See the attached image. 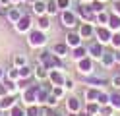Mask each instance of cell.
Returning <instances> with one entry per match:
<instances>
[{
    "mask_svg": "<svg viewBox=\"0 0 120 116\" xmlns=\"http://www.w3.org/2000/svg\"><path fill=\"white\" fill-rule=\"evenodd\" d=\"M39 62L49 68V70H64V64H62V58H58L52 50H43L39 54Z\"/></svg>",
    "mask_w": 120,
    "mask_h": 116,
    "instance_id": "1",
    "label": "cell"
},
{
    "mask_svg": "<svg viewBox=\"0 0 120 116\" xmlns=\"http://www.w3.org/2000/svg\"><path fill=\"white\" fill-rule=\"evenodd\" d=\"M27 43H29L31 49H43V46H47L49 37H47L45 31H41L39 27H37V29H31L27 33Z\"/></svg>",
    "mask_w": 120,
    "mask_h": 116,
    "instance_id": "2",
    "label": "cell"
},
{
    "mask_svg": "<svg viewBox=\"0 0 120 116\" xmlns=\"http://www.w3.org/2000/svg\"><path fill=\"white\" fill-rule=\"evenodd\" d=\"M41 87H43L41 81H37L35 85H29V87H25L23 91H21V103H23V106L39 105V103H37V93H39Z\"/></svg>",
    "mask_w": 120,
    "mask_h": 116,
    "instance_id": "3",
    "label": "cell"
},
{
    "mask_svg": "<svg viewBox=\"0 0 120 116\" xmlns=\"http://www.w3.org/2000/svg\"><path fill=\"white\" fill-rule=\"evenodd\" d=\"M76 14H78V18L83 23H93V25H97V14L91 10L89 4H79L76 8Z\"/></svg>",
    "mask_w": 120,
    "mask_h": 116,
    "instance_id": "4",
    "label": "cell"
},
{
    "mask_svg": "<svg viewBox=\"0 0 120 116\" xmlns=\"http://www.w3.org/2000/svg\"><path fill=\"white\" fill-rule=\"evenodd\" d=\"M60 21H62V25H64L66 29H74V27L79 25V18H78V14L74 12L72 8L60 12Z\"/></svg>",
    "mask_w": 120,
    "mask_h": 116,
    "instance_id": "5",
    "label": "cell"
},
{
    "mask_svg": "<svg viewBox=\"0 0 120 116\" xmlns=\"http://www.w3.org/2000/svg\"><path fill=\"white\" fill-rule=\"evenodd\" d=\"M14 27H16V31L18 33H29V31L33 29V19H31V15L29 14H21V18L14 23Z\"/></svg>",
    "mask_w": 120,
    "mask_h": 116,
    "instance_id": "6",
    "label": "cell"
},
{
    "mask_svg": "<svg viewBox=\"0 0 120 116\" xmlns=\"http://www.w3.org/2000/svg\"><path fill=\"white\" fill-rule=\"evenodd\" d=\"M95 39L103 45H110L112 31L109 29V25H95Z\"/></svg>",
    "mask_w": 120,
    "mask_h": 116,
    "instance_id": "7",
    "label": "cell"
},
{
    "mask_svg": "<svg viewBox=\"0 0 120 116\" xmlns=\"http://www.w3.org/2000/svg\"><path fill=\"white\" fill-rule=\"evenodd\" d=\"M66 110L70 114H79L83 110V103H81V99L74 97V95H68L66 97Z\"/></svg>",
    "mask_w": 120,
    "mask_h": 116,
    "instance_id": "8",
    "label": "cell"
},
{
    "mask_svg": "<svg viewBox=\"0 0 120 116\" xmlns=\"http://www.w3.org/2000/svg\"><path fill=\"white\" fill-rule=\"evenodd\" d=\"M76 64H78V72H79L81 75H91V74H93L95 60H93L91 56H85V58H81V60H78V62H76Z\"/></svg>",
    "mask_w": 120,
    "mask_h": 116,
    "instance_id": "9",
    "label": "cell"
},
{
    "mask_svg": "<svg viewBox=\"0 0 120 116\" xmlns=\"http://www.w3.org/2000/svg\"><path fill=\"white\" fill-rule=\"evenodd\" d=\"M103 54H105V45L99 43L97 39H95L93 43H89V45H87V56H91L93 60H101Z\"/></svg>",
    "mask_w": 120,
    "mask_h": 116,
    "instance_id": "10",
    "label": "cell"
},
{
    "mask_svg": "<svg viewBox=\"0 0 120 116\" xmlns=\"http://www.w3.org/2000/svg\"><path fill=\"white\" fill-rule=\"evenodd\" d=\"M78 33L81 39H95V25L93 23H83L81 21L78 25Z\"/></svg>",
    "mask_w": 120,
    "mask_h": 116,
    "instance_id": "11",
    "label": "cell"
},
{
    "mask_svg": "<svg viewBox=\"0 0 120 116\" xmlns=\"http://www.w3.org/2000/svg\"><path fill=\"white\" fill-rule=\"evenodd\" d=\"M66 45L70 46V49H76V46H79V45H83V39L79 37V33L78 31H74V29H70L68 31V35H66V41H64Z\"/></svg>",
    "mask_w": 120,
    "mask_h": 116,
    "instance_id": "12",
    "label": "cell"
},
{
    "mask_svg": "<svg viewBox=\"0 0 120 116\" xmlns=\"http://www.w3.org/2000/svg\"><path fill=\"white\" fill-rule=\"evenodd\" d=\"M64 79H66V75L62 70H49V81L52 87L54 85H64Z\"/></svg>",
    "mask_w": 120,
    "mask_h": 116,
    "instance_id": "13",
    "label": "cell"
},
{
    "mask_svg": "<svg viewBox=\"0 0 120 116\" xmlns=\"http://www.w3.org/2000/svg\"><path fill=\"white\" fill-rule=\"evenodd\" d=\"M33 77H35L37 81H41V83L47 81L49 79V68H45L41 62H39L37 66H33Z\"/></svg>",
    "mask_w": 120,
    "mask_h": 116,
    "instance_id": "14",
    "label": "cell"
},
{
    "mask_svg": "<svg viewBox=\"0 0 120 116\" xmlns=\"http://www.w3.org/2000/svg\"><path fill=\"white\" fill-rule=\"evenodd\" d=\"M50 50L54 52L58 58H62V60H64L66 56H70V50H72V49H70V46L66 45V43H54V46H52Z\"/></svg>",
    "mask_w": 120,
    "mask_h": 116,
    "instance_id": "15",
    "label": "cell"
},
{
    "mask_svg": "<svg viewBox=\"0 0 120 116\" xmlns=\"http://www.w3.org/2000/svg\"><path fill=\"white\" fill-rule=\"evenodd\" d=\"M18 103H19V101L16 99V95H4V97H0V108L6 110V112H8L14 105H18Z\"/></svg>",
    "mask_w": 120,
    "mask_h": 116,
    "instance_id": "16",
    "label": "cell"
},
{
    "mask_svg": "<svg viewBox=\"0 0 120 116\" xmlns=\"http://www.w3.org/2000/svg\"><path fill=\"white\" fill-rule=\"evenodd\" d=\"M85 83L89 85V87H97V89H103L105 85H107L109 81L107 79H103V77H97V75H85Z\"/></svg>",
    "mask_w": 120,
    "mask_h": 116,
    "instance_id": "17",
    "label": "cell"
},
{
    "mask_svg": "<svg viewBox=\"0 0 120 116\" xmlns=\"http://www.w3.org/2000/svg\"><path fill=\"white\" fill-rule=\"evenodd\" d=\"M87 56V45H79V46H76V49H72L70 50V58L72 60H81V58H85Z\"/></svg>",
    "mask_w": 120,
    "mask_h": 116,
    "instance_id": "18",
    "label": "cell"
},
{
    "mask_svg": "<svg viewBox=\"0 0 120 116\" xmlns=\"http://www.w3.org/2000/svg\"><path fill=\"white\" fill-rule=\"evenodd\" d=\"M101 64L105 66V68H112L116 64V60H114V50H105V54L101 56Z\"/></svg>",
    "mask_w": 120,
    "mask_h": 116,
    "instance_id": "19",
    "label": "cell"
},
{
    "mask_svg": "<svg viewBox=\"0 0 120 116\" xmlns=\"http://www.w3.org/2000/svg\"><path fill=\"white\" fill-rule=\"evenodd\" d=\"M103 89H97V87H87L83 91V99H85V103H93V101L99 99V93Z\"/></svg>",
    "mask_w": 120,
    "mask_h": 116,
    "instance_id": "20",
    "label": "cell"
},
{
    "mask_svg": "<svg viewBox=\"0 0 120 116\" xmlns=\"http://www.w3.org/2000/svg\"><path fill=\"white\" fill-rule=\"evenodd\" d=\"M31 12L39 18V15H45L47 14V2L45 0H37V2H33L31 4Z\"/></svg>",
    "mask_w": 120,
    "mask_h": 116,
    "instance_id": "21",
    "label": "cell"
},
{
    "mask_svg": "<svg viewBox=\"0 0 120 116\" xmlns=\"http://www.w3.org/2000/svg\"><path fill=\"white\" fill-rule=\"evenodd\" d=\"M107 25H109V29L112 31V33L120 31V15L112 12V14H110V18H109V23H107Z\"/></svg>",
    "mask_w": 120,
    "mask_h": 116,
    "instance_id": "22",
    "label": "cell"
},
{
    "mask_svg": "<svg viewBox=\"0 0 120 116\" xmlns=\"http://www.w3.org/2000/svg\"><path fill=\"white\" fill-rule=\"evenodd\" d=\"M21 14H23V12H21L19 8H16V6H10V10H8V18H6V19H8L10 23H16V21L21 18Z\"/></svg>",
    "mask_w": 120,
    "mask_h": 116,
    "instance_id": "23",
    "label": "cell"
},
{
    "mask_svg": "<svg viewBox=\"0 0 120 116\" xmlns=\"http://www.w3.org/2000/svg\"><path fill=\"white\" fill-rule=\"evenodd\" d=\"M83 110L87 112V114H91V116H97L101 112V105L97 103V101H93V103H85V108Z\"/></svg>",
    "mask_w": 120,
    "mask_h": 116,
    "instance_id": "24",
    "label": "cell"
},
{
    "mask_svg": "<svg viewBox=\"0 0 120 116\" xmlns=\"http://www.w3.org/2000/svg\"><path fill=\"white\" fill-rule=\"evenodd\" d=\"M50 15L49 14H45V15H39V29L41 31H45V33H47V31L50 29Z\"/></svg>",
    "mask_w": 120,
    "mask_h": 116,
    "instance_id": "25",
    "label": "cell"
},
{
    "mask_svg": "<svg viewBox=\"0 0 120 116\" xmlns=\"http://www.w3.org/2000/svg\"><path fill=\"white\" fill-rule=\"evenodd\" d=\"M8 116H25V106L18 103V105H14L10 110H8Z\"/></svg>",
    "mask_w": 120,
    "mask_h": 116,
    "instance_id": "26",
    "label": "cell"
},
{
    "mask_svg": "<svg viewBox=\"0 0 120 116\" xmlns=\"http://www.w3.org/2000/svg\"><path fill=\"white\" fill-rule=\"evenodd\" d=\"M19 70V79H31L33 77V68L31 66H21V68H18Z\"/></svg>",
    "mask_w": 120,
    "mask_h": 116,
    "instance_id": "27",
    "label": "cell"
},
{
    "mask_svg": "<svg viewBox=\"0 0 120 116\" xmlns=\"http://www.w3.org/2000/svg\"><path fill=\"white\" fill-rule=\"evenodd\" d=\"M14 66L16 68H21V66H27L29 64V60H27V56L25 54H14Z\"/></svg>",
    "mask_w": 120,
    "mask_h": 116,
    "instance_id": "28",
    "label": "cell"
},
{
    "mask_svg": "<svg viewBox=\"0 0 120 116\" xmlns=\"http://www.w3.org/2000/svg\"><path fill=\"white\" fill-rule=\"evenodd\" d=\"M110 106L114 108L116 112H120V91L110 93Z\"/></svg>",
    "mask_w": 120,
    "mask_h": 116,
    "instance_id": "29",
    "label": "cell"
},
{
    "mask_svg": "<svg viewBox=\"0 0 120 116\" xmlns=\"http://www.w3.org/2000/svg\"><path fill=\"white\" fill-rule=\"evenodd\" d=\"M4 83H6V89H8V95H16L18 93V81H14V79H8V77H6L4 79Z\"/></svg>",
    "mask_w": 120,
    "mask_h": 116,
    "instance_id": "30",
    "label": "cell"
},
{
    "mask_svg": "<svg viewBox=\"0 0 120 116\" xmlns=\"http://www.w3.org/2000/svg\"><path fill=\"white\" fill-rule=\"evenodd\" d=\"M58 12H60V8L56 4V0H49V2H47V14L52 18V15H56Z\"/></svg>",
    "mask_w": 120,
    "mask_h": 116,
    "instance_id": "31",
    "label": "cell"
},
{
    "mask_svg": "<svg viewBox=\"0 0 120 116\" xmlns=\"http://www.w3.org/2000/svg\"><path fill=\"white\" fill-rule=\"evenodd\" d=\"M25 116H41V106H39V105H29V106H25Z\"/></svg>",
    "mask_w": 120,
    "mask_h": 116,
    "instance_id": "32",
    "label": "cell"
},
{
    "mask_svg": "<svg viewBox=\"0 0 120 116\" xmlns=\"http://www.w3.org/2000/svg\"><path fill=\"white\" fill-rule=\"evenodd\" d=\"M109 18H110V14H109L107 10L99 12V14H97V25H107V23H109Z\"/></svg>",
    "mask_w": 120,
    "mask_h": 116,
    "instance_id": "33",
    "label": "cell"
},
{
    "mask_svg": "<svg viewBox=\"0 0 120 116\" xmlns=\"http://www.w3.org/2000/svg\"><path fill=\"white\" fill-rule=\"evenodd\" d=\"M58 101H60V99H58V97L54 95V93L50 91V95L47 97V103H45V106H50V108H56V106H58Z\"/></svg>",
    "mask_w": 120,
    "mask_h": 116,
    "instance_id": "34",
    "label": "cell"
},
{
    "mask_svg": "<svg viewBox=\"0 0 120 116\" xmlns=\"http://www.w3.org/2000/svg\"><path fill=\"white\" fill-rule=\"evenodd\" d=\"M6 77H8V79H14V81H19V70L16 66H12L8 72H6Z\"/></svg>",
    "mask_w": 120,
    "mask_h": 116,
    "instance_id": "35",
    "label": "cell"
},
{
    "mask_svg": "<svg viewBox=\"0 0 120 116\" xmlns=\"http://www.w3.org/2000/svg\"><path fill=\"white\" fill-rule=\"evenodd\" d=\"M97 103H99L101 106H105V105H110V93H105V91H101V93H99V99H97Z\"/></svg>",
    "mask_w": 120,
    "mask_h": 116,
    "instance_id": "36",
    "label": "cell"
},
{
    "mask_svg": "<svg viewBox=\"0 0 120 116\" xmlns=\"http://www.w3.org/2000/svg\"><path fill=\"white\" fill-rule=\"evenodd\" d=\"M89 6H91V10H93L95 14H99V12H103V10H105V2H101V0H93V2L89 4Z\"/></svg>",
    "mask_w": 120,
    "mask_h": 116,
    "instance_id": "37",
    "label": "cell"
},
{
    "mask_svg": "<svg viewBox=\"0 0 120 116\" xmlns=\"http://www.w3.org/2000/svg\"><path fill=\"white\" fill-rule=\"evenodd\" d=\"M110 46L114 50H120V33L116 31V33H112V39H110Z\"/></svg>",
    "mask_w": 120,
    "mask_h": 116,
    "instance_id": "38",
    "label": "cell"
},
{
    "mask_svg": "<svg viewBox=\"0 0 120 116\" xmlns=\"http://www.w3.org/2000/svg\"><path fill=\"white\" fill-rule=\"evenodd\" d=\"M62 87H64L66 91H74V89H76V81H74L72 77H66V79H64V85H62Z\"/></svg>",
    "mask_w": 120,
    "mask_h": 116,
    "instance_id": "39",
    "label": "cell"
},
{
    "mask_svg": "<svg viewBox=\"0 0 120 116\" xmlns=\"http://www.w3.org/2000/svg\"><path fill=\"white\" fill-rule=\"evenodd\" d=\"M52 93H54L58 99H62V97L66 95V89L62 87V85H54V87H52Z\"/></svg>",
    "mask_w": 120,
    "mask_h": 116,
    "instance_id": "40",
    "label": "cell"
},
{
    "mask_svg": "<svg viewBox=\"0 0 120 116\" xmlns=\"http://www.w3.org/2000/svg\"><path fill=\"white\" fill-rule=\"evenodd\" d=\"M114 112H116V110H114V108H112L110 105H105V106H101V114H105V116H112Z\"/></svg>",
    "mask_w": 120,
    "mask_h": 116,
    "instance_id": "41",
    "label": "cell"
},
{
    "mask_svg": "<svg viewBox=\"0 0 120 116\" xmlns=\"http://www.w3.org/2000/svg\"><path fill=\"white\" fill-rule=\"evenodd\" d=\"M110 85L114 87V91H120V74H116V75L110 79Z\"/></svg>",
    "mask_w": 120,
    "mask_h": 116,
    "instance_id": "42",
    "label": "cell"
},
{
    "mask_svg": "<svg viewBox=\"0 0 120 116\" xmlns=\"http://www.w3.org/2000/svg\"><path fill=\"white\" fill-rule=\"evenodd\" d=\"M70 2H72V0H56L60 12H62V10H68V8H70Z\"/></svg>",
    "mask_w": 120,
    "mask_h": 116,
    "instance_id": "43",
    "label": "cell"
},
{
    "mask_svg": "<svg viewBox=\"0 0 120 116\" xmlns=\"http://www.w3.org/2000/svg\"><path fill=\"white\" fill-rule=\"evenodd\" d=\"M4 95H8V89H6L4 81H0V97H4Z\"/></svg>",
    "mask_w": 120,
    "mask_h": 116,
    "instance_id": "44",
    "label": "cell"
},
{
    "mask_svg": "<svg viewBox=\"0 0 120 116\" xmlns=\"http://www.w3.org/2000/svg\"><path fill=\"white\" fill-rule=\"evenodd\" d=\"M4 79H6V70L0 66V81H4Z\"/></svg>",
    "mask_w": 120,
    "mask_h": 116,
    "instance_id": "45",
    "label": "cell"
},
{
    "mask_svg": "<svg viewBox=\"0 0 120 116\" xmlns=\"http://www.w3.org/2000/svg\"><path fill=\"white\" fill-rule=\"evenodd\" d=\"M114 14L120 15V0H116V2H114Z\"/></svg>",
    "mask_w": 120,
    "mask_h": 116,
    "instance_id": "46",
    "label": "cell"
},
{
    "mask_svg": "<svg viewBox=\"0 0 120 116\" xmlns=\"http://www.w3.org/2000/svg\"><path fill=\"white\" fill-rule=\"evenodd\" d=\"M114 60H116V64H120V50H114Z\"/></svg>",
    "mask_w": 120,
    "mask_h": 116,
    "instance_id": "47",
    "label": "cell"
},
{
    "mask_svg": "<svg viewBox=\"0 0 120 116\" xmlns=\"http://www.w3.org/2000/svg\"><path fill=\"white\" fill-rule=\"evenodd\" d=\"M0 4L2 6H12V0H0Z\"/></svg>",
    "mask_w": 120,
    "mask_h": 116,
    "instance_id": "48",
    "label": "cell"
},
{
    "mask_svg": "<svg viewBox=\"0 0 120 116\" xmlns=\"http://www.w3.org/2000/svg\"><path fill=\"white\" fill-rule=\"evenodd\" d=\"M21 2L25 4V0H12V6H16V4H21Z\"/></svg>",
    "mask_w": 120,
    "mask_h": 116,
    "instance_id": "49",
    "label": "cell"
},
{
    "mask_svg": "<svg viewBox=\"0 0 120 116\" xmlns=\"http://www.w3.org/2000/svg\"><path fill=\"white\" fill-rule=\"evenodd\" d=\"M78 116H91V114H87V112H85V110H81V112H79V114H78Z\"/></svg>",
    "mask_w": 120,
    "mask_h": 116,
    "instance_id": "50",
    "label": "cell"
},
{
    "mask_svg": "<svg viewBox=\"0 0 120 116\" xmlns=\"http://www.w3.org/2000/svg\"><path fill=\"white\" fill-rule=\"evenodd\" d=\"M79 2H81V4H91L93 0H79Z\"/></svg>",
    "mask_w": 120,
    "mask_h": 116,
    "instance_id": "51",
    "label": "cell"
},
{
    "mask_svg": "<svg viewBox=\"0 0 120 116\" xmlns=\"http://www.w3.org/2000/svg\"><path fill=\"white\" fill-rule=\"evenodd\" d=\"M33 2H37V0H25V4H29V6H31Z\"/></svg>",
    "mask_w": 120,
    "mask_h": 116,
    "instance_id": "52",
    "label": "cell"
},
{
    "mask_svg": "<svg viewBox=\"0 0 120 116\" xmlns=\"http://www.w3.org/2000/svg\"><path fill=\"white\" fill-rule=\"evenodd\" d=\"M52 116H64V114H62V112H56V110H54V114H52Z\"/></svg>",
    "mask_w": 120,
    "mask_h": 116,
    "instance_id": "53",
    "label": "cell"
},
{
    "mask_svg": "<svg viewBox=\"0 0 120 116\" xmlns=\"http://www.w3.org/2000/svg\"><path fill=\"white\" fill-rule=\"evenodd\" d=\"M6 114V110H2V108H0V116H4Z\"/></svg>",
    "mask_w": 120,
    "mask_h": 116,
    "instance_id": "54",
    "label": "cell"
},
{
    "mask_svg": "<svg viewBox=\"0 0 120 116\" xmlns=\"http://www.w3.org/2000/svg\"><path fill=\"white\" fill-rule=\"evenodd\" d=\"M97 116H105V114H101V112H99V114H97Z\"/></svg>",
    "mask_w": 120,
    "mask_h": 116,
    "instance_id": "55",
    "label": "cell"
},
{
    "mask_svg": "<svg viewBox=\"0 0 120 116\" xmlns=\"http://www.w3.org/2000/svg\"><path fill=\"white\" fill-rule=\"evenodd\" d=\"M101 2H107V0H101Z\"/></svg>",
    "mask_w": 120,
    "mask_h": 116,
    "instance_id": "56",
    "label": "cell"
},
{
    "mask_svg": "<svg viewBox=\"0 0 120 116\" xmlns=\"http://www.w3.org/2000/svg\"><path fill=\"white\" fill-rule=\"evenodd\" d=\"M0 10H2V4H0Z\"/></svg>",
    "mask_w": 120,
    "mask_h": 116,
    "instance_id": "57",
    "label": "cell"
},
{
    "mask_svg": "<svg viewBox=\"0 0 120 116\" xmlns=\"http://www.w3.org/2000/svg\"><path fill=\"white\" fill-rule=\"evenodd\" d=\"M114 2H116V0H114Z\"/></svg>",
    "mask_w": 120,
    "mask_h": 116,
    "instance_id": "58",
    "label": "cell"
}]
</instances>
